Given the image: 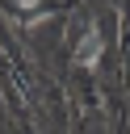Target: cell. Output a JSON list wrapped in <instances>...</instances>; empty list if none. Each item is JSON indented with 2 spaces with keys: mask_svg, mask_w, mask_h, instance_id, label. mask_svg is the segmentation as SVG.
<instances>
[{
  "mask_svg": "<svg viewBox=\"0 0 130 134\" xmlns=\"http://www.w3.org/2000/svg\"><path fill=\"white\" fill-rule=\"evenodd\" d=\"M96 59V34H88L84 38V50H80V63H92Z\"/></svg>",
  "mask_w": 130,
  "mask_h": 134,
  "instance_id": "obj_1",
  "label": "cell"
}]
</instances>
